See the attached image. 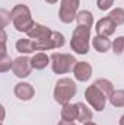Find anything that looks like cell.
Instances as JSON below:
<instances>
[{
    "label": "cell",
    "instance_id": "cell-1",
    "mask_svg": "<svg viewBox=\"0 0 124 125\" xmlns=\"http://www.w3.org/2000/svg\"><path fill=\"white\" fill-rule=\"evenodd\" d=\"M10 21L18 32H28L35 25L31 10L26 4H16L10 12Z\"/></svg>",
    "mask_w": 124,
    "mask_h": 125
},
{
    "label": "cell",
    "instance_id": "cell-2",
    "mask_svg": "<svg viewBox=\"0 0 124 125\" xmlns=\"http://www.w3.org/2000/svg\"><path fill=\"white\" fill-rule=\"evenodd\" d=\"M76 83L69 79V77H63L59 79L54 87V100L60 105H66L70 103V100L74 97L76 94Z\"/></svg>",
    "mask_w": 124,
    "mask_h": 125
},
{
    "label": "cell",
    "instance_id": "cell-3",
    "mask_svg": "<svg viewBox=\"0 0 124 125\" xmlns=\"http://www.w3.org/2000/svg\"><path fill=\"white\" fill-rule=\"evenodd\" d=\"M91 28L86 26H77L70 39V47L76 54H88L89 51V44H91Z\"/></svg>",
    "mask_w": 124,
    "mask_h": 125
},
{
    "label": "cell",
    "instance_id": "cell-4",
    "mask_svg": "<svg viewBox=\"0 0 124 125\" xmlns=\"http://www.w3.org/2000/svg\"><path fill=\"white\" fill-rule=\"evenodd\" d=\"M77 60L72 54H62V52H53L51 54V67L56 74H64L74 68Z\"/></svg>",
    "mask_w": 124,
    "mask_h": 125
},
{
    "label": "cell",
    "instance_id": "cell-5",
    "mask_svg": "<svg viewBox=\"0 0 124 125\" xmlns=\"http://www.w3.org/2000/svg\"><path fill=\"white\" fill-rule=\"evenodd\" d=\"M79 4L80 0H62L60 4V10H59V18L63 23H72L76 16H77V10H79Z\"/></svg>",
    "mask_w": 124,
    "mask_h": 125
},
{
    "label": "cell",
    "instance_id": "cell-6",
    "mask_svg": "<svg viewBox=\"0 0 124 125\" xmlns=\"http://www.w3.org/2000/svg\"><path fill=\"white\" fill-rule=\"evenodd\" d=\"M85 99L91 105V108H93L96 112H101V111L105 109V103H107L108 97L102 93L95 84H92V86H89L85 90Z\"/></svg>",
    "mask_w": 124,
    "mask_h": 125
},
{
    "label": "cell",
    "instance_id": "cell-7",
    "mask_svg": "<svg viewBox=\"0 0 124 125\" xmlns=\"http://www.w3.org/2000/svg\"><path fill=\"white\" fill-rule=\"evenodd\" d=\"M32 62H31V58H28L26 55L24 57H18L13 60V67H12V71L15 73L16 77L19 79H25L31 74L32 71Z\"/></svg>",
    "mask_w": 124,
    "mask_h": 125
},
{
    "label": "cell",
    "instance_id": "cell-8",
    "mask_svg": "<svg viewBox=\"0 0 124 125\" xmlns=\"http://www.w3.org/2000/svg\"><path fill=\"white\" fill-rule=\"evenodd\" d=\"M28 38H31L32 41H50L51 36H53V31L44 25H39V23H35L29 31L26 32Z\"/></svg>",
    "mask_w": 124,
    "mask_h": 125
},
{
    "label": "cell",
    "instance_id": "cell-9",
    "mask_svg": "<svg viewBox=\"0 0 124 125\" xmlns=\"http://www.w3.org/2000/svg\"><path fill=\"white\" fill-rule=\"evenodd\" d=\"M74 79L79 82H88L92 76V65L86 61H77L73 68Z\"/></svg>",
    "mask_w": 124,
    "mask_h": 125
},
{
    "label": "cell",
    "instance_id": "cell-10",
    "mask_svg": "<svg viewBox=\"0 0 124 125\" xmlns=\"http://www.w3.org/2000/svg\"><path fill=\"white\" fill-rule=\"evenodd\" d=\"M115 23L107 16V18H102L96 22V26H95V31L98 35H102V36H110L115 32Z\"/></svg>",
    "mask_w": 124,
    "mask_h": 125
},
{
    "label": "cell",
    "instance_id": "cell-11",
    "mask_svg": "<svg viewBox=\"0 0 124 125\" xmlns=\"http://www.w3.org/2000/svg\"><path fill=\"white\" fill-rule=\"evenodd\" d=\"M13 93H15V96L18 99H21V100H31L32 97H34V94H35V90H34V87H32L29 83L21 82V83H18L15 86Z\"/></svg>",
    "mask_w": 124,
    "mask_h": 125
},
{
    "label": "cell",
    "instance_id": "cell-12",
    "mask_svg": "<svg viewBox=\"0 0 124 125\" xmlns=\"http://www.w3.org/2000/svg\"><path fill=\"white\" fill-rule=\"evenodd\" d=\"M92 45L98 52H107L112 47V42H111V39H108V36L96 35V36H93V39H92Z\"/></svg>",
    "mask_w": 124,
    "mask_h": 125
},
{
    "label": "cell",
    "instance_id": "cell-13",
    "mask_svg": "<svg viewBox=\"0 0 124 125\" xmlns=\"http://www.w3.org/2000/svg\"><path fill=\"white\" fill-rule=\"evenodd\" d=\"M77 114H79L77 105H72V103H66V105H63L62 119L69 121V122H73L74 119H77Z\"/></svg>",
    "mask_w": 124,
    "mask_h": 125
},
{
    "label": "cell",
    "instance_id": "cell-14",
    "mask_svg": "<svg viewBox=\"0 0 124 125\" xmlns=\"http://www.w3.org/2000/svg\"><path fill=\"white\" fill-rule=\"evenodd\" d=\"M51 61V57H48L45 52H37L34 57L31 58L32 67L35 70H44Z\"/></svg>",
    "mask_w": 124,
    "mask_h": 125
},
{
    "label": "cell",
    "instance_id": "cell-15",
    "mask_svg": "<svg viewBox=\"0 0 124 125\" xmlns=\"http://www.w3.org/2000/svg\"><path fill=\"white\" fill-rule=\"evenodd\" d=\"M16 50L21 52V54H31L35 52L34 50V41L29 38H21L16 41Z\"/></svg>",
    "mask_w": 124,
    "mask_h": 125
},
{
    "label": "cell",
    "instance_id": "cell-16",
    "mask_svg": "<svg viewBox=\"0 0 124 125\" xmlns=\"http://www.w3.org/2000/svg\"><path fill=\"white\" fill-rule=\"evenodd\" d=\"M77 105V109H79V114H77V121L82 122V124H86L89 121H92V111L82 102L76 103Z\"/></svg>",
    "mask_w": 124,
    "mask_h": 125
},
{
    "label": "cell",
    "instance_id": "cell-17",
    "mask_svg": "<svg viewBox=\"0 0 124 125\" xmlns=\"http://www.w3.org/2000/svg\"><path fill=\"white\" fill-rule=\"evenodd\" d=\"M77 21V26H86V28H92L93 25V16L89 10H82L77 13L76 16Z\"/></svg>",
    "mask_w": 124,
    "mask_h": 125
},
{
    "label": "cell",
    "instance_id": "cell-18",
    "mask_svg": "<svg viewBox=\"0 0 124 125\" xmlns=\"http://www.w3.org/2000/svg\"><path fill=\"white\" fill-rule=\"evenodd\" d=\"M93 84H95L102 93L105 94L108 99H110V96H111L112 92H114V86H112V83H111L110 80H107V79H98V80L93 82Z\"/></svg>",
    "mask_w": 124,
    "mask_h": 125
},
{
    "label": "cell",
    "instance_id": "cell-19",
    "mask_svg": "<svg viewBox=\"0 0 124 125\" xmlns=\"http://www.w3.org/2000/svg\"><path fill=\"white\" fill-rule=\"evenodd\" d=\"M108 18L115 23V26H120L124 23V9L121 7H117V9H112L108 15Z\"/></svg>",
    "mask_w": 124,
    "mask_h": 125
},
{
    "label": "cell",
    "instance_id": "cell-20",
    "mask_svg": "<svg viewBox=\"0 0 124 125\" xmlns=\"http://www.w3.org/2000/svg\"><path fill=\"white\" fill-rule=\"evenodd\" d=\"M110 102L114 108H123L124 106V90H114L110 96Z\"/></svg>",
    "mask_w": 124,
    "mask_h": 125
},
{
    "label": "cell",
    "instance_id": "cell-21",
    "mask_svg": "<svg viewBox=\"0 0 124 125\" xmlns=\"http://www.w3.org/2000/svg\"><path fill=\"white\" fill-rule=\"evenodd\" d=\"M12 67H13L12 58H10L7 54H3V55L0 57V71H1V73H6V71H9Z\"/></svg>",
    "mask_w": 124,
    "mask_h": 125
},
{
    "label": "cell",
    "instance_id": "cell-22",
    "mask_svg": "<svg viewBox=\"0 0 124 125\" xmlns=\"http://www.w3.org/2000/svg\"><path fill=\"white\" fill-rule=\"evenodd\" d=\"M112 51L114 54L120 55L124 52V36H117L112 42Z\"/></svg>",
    "mask_w": 124,
    "mask_h": 125
},
{
    "label": "cell",
    "instance_id": "cell-23",
    "mask_svg": "<svg viewBox=\"0 0 124 125\" xmlns=\"http://www.w3.org/2000/svg\"><path fill=\"white\" fill-rule=\"evenodd\" d=\"M96 4L99 10H108L114 4V0H96Z\"/></svg>",
    "mask_w": 124,
    "mask_h": 125
},
{
    "label": "cell",
    "instance_id": "cell-24",
    "mask_svg": "<svg viewBox=\"0 0 124 125\" xmlns=\"http://www.w3.org/2000/svg\"><path fill=\"white\" fill-rule=\"evenodd\" d=\"M1 15H3V25H1V26L4 28V26H6V21H7V19H6V16H7V13H6L4 10H1Z\"/></svg>",
    "mask_w": 124,
    "mask_h": 125
},
{
    "label": "cell",
    "instance_id": "cell-25",
    "mask_svg": "<svg viewBox=\"0 0 124 125\" xmlns=\"http://www.w3.org/2000/svg\"><path fill=\"white\" fill-rule=\"evenodd\" d=\"M57 125H74V122H69V121H64V119H62V121H60Z\"/></svg>",
    "mask_w": 124,
    "mask_h": 125
},
{
    "label": "cell",
    "instance_id": "cell-26",
    "mask_svg": "<svg viewBox=\"0 0 124 125\" xmlns=\"http://www.w3.org/2000/svg\"><path fill=\"white\" fill-rule=\"evenodd\" d=\"M45 1H47V3H50V4H54V3H57L59 0H45Z\"/></svg>",
    "mask_w": 124,
    "mask_h": 125
},
{
    "label": "cell",
    "instance_id": "cell-27",
    "mask_svg": "<svg viewBox=\"0 0 124 125\" xmlns=\"http://www.w3.org/2000/svg\"><path fill=\"white\" fill-rule=\"evenodd\" d=\"M120 125H124V115L120 118Z\"/></svg>",
    "mask_w": 124,
    "mask_h": 125
},
{
    "label": "cell",
    "instance_id": "cell-28",
    "mask_svg": "<svg viewBox=\"0 0 124 125\" xmlns=\"http://www.w3.org/2000/svg\"><path fill=\"white\" fill-rule=\"evenodd\" d=\"M83 125H98V124H95V122H92V121H89V122H86V124H83Z\"/></svg>",
    "mask_w": 124,
    "mask_h": 125
}]
</instances>
